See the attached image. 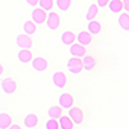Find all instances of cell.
Returning <instances> with one entry per match:
<instances>
[{
  "label": "cell",
  "mask_w": 129,
  "mask_h": 129,
  "mask_svg": "<svg viewBox=\"0 0 129 129\" xmlns=\"http://www.w3.org/2000/svg\"><path fill=\"white\" fill-rule=\"evenodd\" d=\"M67 70L71 74H80L83 71V62L79 57H71L67 61Z\"/></svg>",
  "instance_id": "6da1fadb"
},
{
  "label": "cell",
  "mask_w": 129,
  "mask_h": 129,
  "mask_svg": "<svg viewBox=\"0 0 129 129\" xmlns=\"http://www.w3.org/2000/svg\"><path fill=\"white\" fill-rule=\"evenodd\" d=\"M0 87L5 94H13L17 90V83L12 78H4L0 83Z\"/></svg>",
  "instance_id": "7a4b0ae2"
},
{
  "label": "cell",
  "mask_w": 129,
  "mask_h": 129,
  "mask_svg": "<svg viewBox=\"0 0 129 129\" xmlns=\"http://www.w3.org/2000/svg\"><path fill=\"white\" fill-rule=\"evenodd\" d=\"M69 117L74 121V124H78L80 125L84 120V114L81 111V109H79V107H70L69 109Z\"/></svg>",
  "instance_id": "3957f363"
},
{
  "label": "cell",
  "mask_w": 129,
  "mask_h": 129,
  "mask_svg": "<svg viewBox=\"0 0 129 129\" xmlns=\"http://www.w3.org/2000/svg\"><path fill=\"white\" fill-rule=\"evenodd\" d=\"M31 18H32V22L34 23L41 25V23H44L45 19H47V12L43 8H35L31 12Z\"/></svg>",
  "instance_id": "277c9868"
},
{
  "label": "cell",
  "mask_w": 129,
  "mask_h": 129,
  "mask_svg": "<svg viewBox=\"0 0 129 129\" xmlns=\"http://www.w3.org/2000/svg\"><path fill=\"white\" fill-rule=\"evenodd\" d=\"M52 81L57 88L62 89V88L66 87V84H67V76L62 71H57L52 75Z\"/></svg>",
  "instance_id": "5b68a950"
},
{
  "label": "cell",
  "mask_w": 129,
  "mask_h": 129,
  "mask_svg": "<svg viewBox=\"0 0 129 129\" xmlns=\"http://www.w3.org/2000/svg\"><path fill=\"white\" fill-rule=\"evenodd\" d=\"M69 52L72 57H84L87 54V49H85V45H81L79 43H72L69 48Z\"/></svg>",
  "instance_id": "8992f818"
},
{
  "label": "cell",
  "mask_w": 129,
  "mask_h": 129,
  "mask_svg": "<svg viewBox=\"0 0 129 129\" xmlns=\"http://www.w3.org/2000/svg\"><path fill=\"white\" fill-rule=\"evenodd\" d=\"M47 26L49 30L52 31H54L59 27V23H61V19H59V16L56 13V12H50L47 17Z\"/></svg>",
  "instance_id": "52a82bcc"
},
{
  "label": "cell",
  "mask_w": 129,
  "mask_h": 129,
  "mask_svg": "<svg viewBox=\"0 0 129 129\" xmlns=\"http://www.w3.org/2000/svg\"><path fill=\"white\" fill-rule=\"evenodd\" d=\"M31 64H32V69L35 71H45L48 69V62L44 57H35L31 59Z\"/></svg>",
  "instance_id": "ba28073f"
},
{
  "label": "cell",
  "mask_w": 129,
  "mask_h": 129,
  "mask_svg": "<svg viewBox=\"0 0 129 129\" xmlns=\"http://www.w3.org/2000/svg\"><path fill=\"white\" fill-rule=\"evenodd\" d=\"M16 44L19 48H27V49H30L32 47V40H31V38L27 34H19L16 38Z\"/></svg>",
  "instance_id": "9c48e42d"
},
{
  "label": "cell",
  "mask_w": 129,
  "mask_h": 129,
  "mask_svg": "<svg viewBox=\"0 0 129 129\" xmlns=\"http://www.w3.org/2000/svg\"><path fill=\"white\" fill-rule=\"evenodd\" d=\"M58 103L62 109H70L74 105V97L70 93H62L58 98Z\"/></svg>",
  "instance_id": "30bf717a"
},
{
  "label": "cell",
  "mask_w": 129,
  "mask_h": 129,
  "mask_svg": "<svg viewBox=\"0 0 129 129\" xmlns=\"http://www.w3.org/2000/svg\"><path fill=\"white\" fill-rule=\"evenodd\" d=\"M17 56H18L19 62H22V63H28V62H31L32 58H34V57H32L31 50L27 49V48H21V50L18 52Z\"/></svg>",
  "instance_id": "8fae6325"
},
{
  "label": "cell",
  "mask_w": 129,
  "mask_h": 129,
  "mask_svg": "<svg viewBox=\"0 0 129 129\" xmlns=\"http://www.w3.org/2000/svg\"><path fill=\"white\" fill-rule=\"evenodd\" d=\"M75 40H76V35H75L72 31H63V32H62V35H61L62 44H64V45H71L72 43H75Z\"/></svg>",
  "instance_id": "7c38bea8"
},
{
  "label": "cell",
  "mask_w": 129,
  "mask_h": 129,
  "mask_svg": "<svg viewBox=\"0 0 129 129\" xmlns=\"http://www.w3.org/2000/svg\"><path fill=\"white\" fill-rule=\"evenodd\" d=\"M81 62H83V69H85L87 71H92L95 67V64H97L95 58L92 57V56H87V54L83 57Z\"/></svg>",
  "instance_id": "4fadbf2b"
},
{
  "label": "cell",
  "mask_w": 129,
  "mask_h": 129,
  "mask_svg": "<svg viewBox=\"0 0 129 129\" xmlns=\"http://www.w3.org/2000/svg\"><path fill=\"white\" fill-rule=\"evenodd\" d=\"M76 39H78V43L81 45H89L92 43V35L88 31H80L76 35Z\"/></svg>",
  "instance_id": "5bb4252c"
},
{
  "label": "cell",
  "mask_w": 129,
  "mask_h": 129,
  "mask_svg": "<svg viewBox=\"0 0 129 129\" xmlns=\"http://www.w3.org/2000/svg\"><path fill=\"white\" fill-rule=\"evenodd\" d=\"M23 123H25L26 128H35L38 125V123H39V117L35 114H28V115L25 116Z\"/></svg>",
  "instance_id": "9a60e30c"
},
{
  "label": "cell",
  "mask_w": 129,
  "mask_h": 129,
  "mask_svg": "<svg viewBox=\"0 0 129 129\" xmlns=\"http://www.w3.org/2000/svg\"><path fill=\"white\" fill-rule=\"evenodd\" d=\"M101 28H102V26H101V23L98 22V21H94V19L89 21V23H88V32L90 35H98L101 32Z\"/></svg>",
  "instance_id": "2e32d148"
},
{
  "label": "cell",
  "mask_w": 129,
  "mask_h": 129,
  "mask_svg": "<svg viewBox=\"0 0 129 129\" xmlns=\"http://www.w3.org/2000/svg\"><path fill=\"white\" fill-rule=\"evenodd\" d=\"M59 119V121H58V124H59V128L61 129H74V121L70 119L69 116H59L58 117Z\"/></svg>",
  "instance_id": "e0dca14e"
},
{
  "label": "cell",
  "mask_w": 129,
  "mask_h": 129,
  "mask_svg": "<svg viewBox=\"0 0 129 129\" xmlns=\"http://www.w3.org/2000/svg\"><path fill=\"white\" fill-rule=\"evenodd\" d=\"M109 9L111 13H120L123 10V3L121 0H110L109 2Z\"/></svg>",
  "instance_id": "ac0fdd59"
},
{
  "label": "cell",
  "mask_w": 129,
  "mask_h": 129,
  "mask_svg": "<svg viewBox=\"0 0 129 129\" xmlns=\"http://www.w3.org/2000/svg\"><path fill=\"white\" fill-rule=\"evenodd\" d=\"M117 23L124 31H129V13H121L117 18Z\"/></svg>",
  "instance_id": "d6986e66"
},
{
  "label": "cell",
  "mask_w": 129,
  "mask_h": 129,
  "mask_svg": "<svg viewBox=\"0 0 129 129\" xmlns=\"http://www.w3.org/2000/svg\"><path fill=\"white\" fill-rule=\"evenodd\" d=\"M10 124H12V117L10 115L2 112L0 114V129H7Z\"/></svg>",
  "instance_id": "ffe728a7"
},
{
  "label": "cell",
  "mask_w": 129,
  "mask_h": 129,
  "mask_svg": "<svg viewBox=\"0 0 129 129\" xmlns=\"http://www.w3.org/2000/svg\"><path fill=\"white\" fill-rule=\"evenodd\" d=\"M62 115V107L61 106H52L48 109V116L52 119H58Z\"/></svg>",
  "instance_id": "44dd1931"
},
{
  "label": "cell",
  "mask_w": 129,
  "mask_h": 129,
  "mask_svg": "<svg viewBox=\"0 0 129 129\" xmlns=\"http://www.w3.org/2000/svg\"><path fill=\"white\" fill-rule=\"evenodd\" d=\"M97 14H98V5L97 4H90L89 8H88V12H87V16H85V18H87V21H92L97 17Z\"/></svg>",
  "instance_id": "7402d4cb"
},
{
  "label": "cell",
  "mask_w": 129,
  "mask_h": 129,
  "mask_svg": "<svg viewBox=\"0 0 129 129\" xmlns=\"http://www.w3.org/2000/svg\"><path fill=\"white\" fill-rule=\"evenodd\" d=\"M23 31L27 35H34L36 32V23H34L32 21H26L23 23Z\"/></svg>",
  "instance_id": "603a6c76"
},
{
  "label": "cell",
  "mask_w": 129,
  "mask_h": 129,
  "mask_svg": "<svg viewBox=\"0 0 129 129\" xmlns=\"http://www.w3.org/2000/svg\"><path fill=\"white\" fill-rule=\"evenodd\" d=\"M56 2H57L58 9L62 10V12H66L71 5V0H56Z\"/></svg>",
  "instance_id": "cb8c5ba5"
},
{
  "label": "cell",
  "mask_w": 129,
  "mask_h": 129,
  "mask_svg": "<svg viewBox=\"0 0 129 129\" xmlns=\"http://www.w3.org/2000/svg\"><path fill=\"white\" fill-rule=\"evenodd\" d=\"M38 4L44 10H50L53 8V0H39Z\"/></svg>",
  "instance_id": "d4e9b609"
},
{
  "label": "cell",
  "mask_w": 129,
  "mask_h": 129,
  "mask_svg": "<svg viewBox=\"0 0 129 129\" xmlns=\"http://www.w3.org/2000/svg\"><path fill=\"white\" fill-rule=\"evenodd\" d=\"M45 128L47 129H59V124L56 119H52L50 117V119L47 120V123H45Z\"/></svg>",
  "instance_id": "484cf974"
},
{
  "label": "cell",
  "mask_w": 129,
  "mask_h": 129,
  "mask_svg": "<svg viewBox=\"0 0 129 129\" xmlns=\"http://www.w3.org/2000/svg\"><path fill=\"white\" fill-rule=\"evenodd\" d=\"M109 2L110 0H97V5H98L100 8H103V7H106L107 4H109Z\"/></svg>",
  "instance_id": "4316f807"
},
{
  "label": "cell",
  "mask_w": 129,
  "mask_h": 129,
  "mask_svg": "<svg viewBox=\"0 0 129 129\" xmlns=\"http://www.w3.org/2000/svg\"><path fill=\"white\" fill-rule=\"evenodd\" d=\"M123 9L126 10V13H129V0H123Z\"/></svg>",
  "instance_id": "83f0119b"
},
{
  "label": "cell",
  "mask_w": 129,
  "mask_h": 129,
  "mask_svg": "<svg viewBox=\"0 0 129 129\" xmlns=\"http://www.w3.org/2000/svg\"><path fill=\"white\" fill-rule=\"evenodd\" d=\"M26 3L28 5H31V7H36L38 3H39V0H26Z\"/></svg>",
  "instance_id": "f1b7e54d"
},
{
  "label": "cell",
  "mask_w": 129,
  "mask_h": 129,
  "mask_svg": "<svg viewBox=\"0 0 129 129\" xmlns=\"http://www.w3.org/2000/svg\"><path fill=\"white\" fill-rule=\"evenodd\" d=\"M7 129H21V126H19V125H16V124H14V125L10 124V125H9Z\"/></svg>",
  "instance_id": "f546056e"
},
{
  "label": "cell",
  "mask_w": 129,
  "mask_h": 129,
  "mask_svg": "<svg viewBox=\"0 0 129 129\" xmlns=\"http://www.w3.org/2000/svg\"><path fill=\"white\" fill-rule=\"evenodd\" d=\"M3 71H4V67H3V64H2V63H0V75H2V74H3Z\"/></svg>",
  "instance_id": "4dcf8cb0"
},
{
  "label": "cell",
  "mask_w": 129,
  "mask_h": 129,
  "mask_svg": "<svg viewBox=\"0 0 129 129\" xmlns=\"http://www.w3.org/2000/svg\"><path fill=\"white\" fill-rule=\"evenodd\" d=\"M28 129H36V126H35V128H28Z\"/></svg>",
  "instance_id": "1f68e13d"
}]
</instances>
